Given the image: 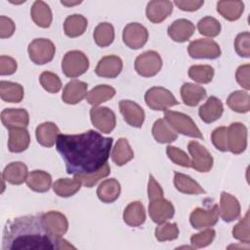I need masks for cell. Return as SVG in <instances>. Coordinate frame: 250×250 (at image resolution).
Returning a JSON list of instances; mask_svg holds the SVG:
<instances>
[{
	"label": "cell",
	"mask_w": 250,
	"mask_h": 250,
	"mask_svg": "<svg viewBox=\"0 0 250 250\" xmlns=\"http://www.w3.org/2000/svg\"><path fill=\"white\" fill-rule=\"evenodd\" d=\"M113 139L94 130L77 135L60 134L56 148L65 163L69 175H86L100 170L109 157Z\"/></svg>",
	"instance_id": "6da1fadb"
},
{
	"label": "cell",
	"mask_w": 250,
	"mask_h": 250,
	"mask_svg": "<svg viewBox=\"0 0 250 250\" xmlns=\"http://www.w3.org/2000/svg\"><path fill=\"white\" fill-rule=\"evenodd\" d=\"M1 249H57V238L48 233L41 215H26L7 222L3 230Z\"/></svg>",
	"instance_id": "7a4b0ae2"
},
{
	"label": "cell",
	"mask_w": 250,
	"mask_h": 250,
	"mask_svg": "<svg viewBox=\"0 0 250 250\" xmlns=\"http://www.w3.org/2000/svg\"><path fill=\"white\" fill-rule=\"evenodd\" d=\"M164 119L176 133L197 139L203 138L200 130L193 120L185 113L167 109L164 112Z\"/></svg>",
	"instance_id": "3957f363"
},
{
	"label": "cell",
	"mask_w": 250,
	"mask_h": 250,
	"mask_svg": "<svg viewBox=\"0 0 250 250\" xmlns=\"http://www.w3.org/2000/svg\"><path fill=\"white\" fill-rule=\"evenodd\" d=\"M89 68V60L87 56L78 50L67 52L62 62V69L65 76L75 78L87 71Z\"/></svg>",
	"instance_id": "277c9868"
},
{
	"label": "cell",
	"mask_w": 250,
	"mask_h": 250,
	"mask_svg": "<svg viewBox=\"0 0 250 250\" xmlns=\"http://www.w3.org/2000/svg\"><path fill=\"white\" fill-rule=\"evenodd\" d=\"M146 105L153 110H167L169 107L177 105L179 102L174 95L163 87H151L145 94Z\"/></svg>",
	"instance_id": "5b68a950"
},
{
	"label": "cell",
	"mask_w": 250,
	"mask_h": 250,
	"mask_svg": "<svg viewBox=\"0 0 250 250\" xmlns=\"http://www.w3.org/2000/svg\"><path fill=\"white\" fill-rule=\"evenodd\" d=\"M27 52L32 62L35 64H45L53 60L56 47L49 39L36 38L29 43Z\"/></svg>",
	"instance_id": "8992f818"
},
{
	"label": "cell",
	"mask_w": 250,
	"mask_h": 250,
	"mask_svg": "<svg viewBox=\"0 0 250 250\" xmlns=\"http://www.w3.org/2000/svg\"><path fill=\"white\" fill-rule=\"evenodd\" d=\"M162 67V59L155 51H146L139 55L135 60V70L144 77L156 75Z\"/></svg>",
	"instance_id": "52a82bcc"
},
{
	"label": "cell",
	"mask_w": 250,
	"mask_h": 250,
	"mask_svg": "<svg viewBox=\"0 0 250 250\" xmlns=\"http://www.w3.org/2000/svg\"><path fill=\"white\" fill-rule=\"evenodd\" d=\"M188 149L191 156L190 167L201 173H206L211 170L213 157L205 146L196 141H190L188 145Z\"/></svg>",
	"instance_id": "ba28073f"
},
{
	"label": "cell",
	"mask_w": 250,
	"mask_h": 250,
	"mask_svg": "<svg viewBox=\"0 0 250 250\" xmlns=\"http://www.w3.org/2000/svg\"><path fill=\"white\" fill-rule=\"evenodd\" d=\"M188 55L193 59L214 60L221 56V48L212 39H196L188 47Z\"/></svg>",
	"instance_id": "9c48e42d"
},
{
	"label": "cell",
	"mask_w": 250,
	"mask_h": 250,
	"mask_svg": "<svg viewBox=\"0 0 250 250\" xmlns=\"http://www.w3.org/2000/svg\"><path fill=\"white\" fill-rule=\"evenodd\" d=\"M122 39L127 47L137 50L144 47L148 39V31L139 22H130L123 29Z\"/></svg>",
	"instance_id": "30bf717a"
},
{
	"label": "cell",
	"mask_w": 250,
	"mask_h": 250,
	"mask_svg": "<svg viewBox=\"0 0 250 250\" xmlns=\"http://www.w3.org/2000/svg\"><path fill=\"white\" fill-rule=\"evenodd\" d=\"M93 125L102 133L109 134L116 125L115 113L106 106H93L90 109Z\"/></svg>",
	"instance_id": "8fae6325"
},
{
	"label": "cell",
	"mask_w": 250,
	"mask_h": 250,
	"mask_svg": "<svg viewBox=\"0 0 250 250\" xmlns=\"http://www.w3.org/2000/svg\"><path fill=\"white\" fill-rule=\"evenodd\" d=\"M228 150L234 154L243 152L247 146V128L240 122L231 123L228 127Z\"/></svg>",
	"instance_id": "7c38bea8"
},
{
	"label": "cell",
	"mask_w": 250,
	"mask_h": 250,
	"mask_svg": "<svg viewBox=\"0 0 250 250\" xmlns=\"http://www.w3.org/2000/svg\"><path fill=\"white\" fill-rule=\"evenodd\" d=\"M42 223L50 235L55 238L62 237L68 229L66 217L58 211H49L41 215Z\"/></svg>",
	"instance_id": "4fadbf2b"
},
{
	"label": "cell",
	"mask_w": 250,
	"mask_h": 250,
	"mask_svg": "<svg viewBox=\"0 0 250 250\" xmlns=\"http://www.w3.org/2000/svg\"><path fill=\"white\" fill-rule=\"evenodd\" d=\"M218 218L219 206L215 204L209 209L195 208L189 216V222L192 228L196 229H201L216 225V223L218 222Z\"/></svg>",
	"instance_id": "5bb4252c"
},
{
	"label": "cell",
	"mask_w": 250,
	"mask_h": 250,
	"mask_svg": "<svg viewBox=\"0 0 250 250\" xmlns=\"http://www.w3.org/2000/svg\"><path fill=\"white\" fill-rule=\"evenodd\" d=\"M148 214L154 223L162 224L172 219L175 214V209L169 200L164 197H159L149 201Z\"/></svg>",
	"instance_id": "9a60e30c"
},
{
	"label": "cell",
	"mask_w": 250,
	"mask_h": 250,
	"mask_svg": "<svg viewBox=\"0 0 250 250\" xmlns=\"http://www.w3.org/2000/svg\"><path fill=\"white\" fill-rule=\"evenodd\" d=\"M119 109L124 120L131 126L140 128L145 120L144 109L135 102L122 100L119 102Z\"/></svg>",
	"instance_id": "2e32d148"
},
{
	"label": "cell",
	"mask_w": 250,
	"mask_h": 250,
	"mask_svg": "<svg viewBox=\"0 0 250 250\" xmlns=\"http://www.w3.org/2000/svg\"><path fill=\"white\" fill-rule=\"evenodd\" d=\"M123 67L122 60L114 55H109L102 58L96 68L95 72L98 76L104 78H115L117 77Z\"/></svg>",
	"instance_id": "e0dca14e"
},
{
	"label": "cell",
	"mask_w": 250,
	"mask_h": 250,
	"mask_svg": "<svg viewBox=\"0 0 250 250\" xmlns=\"http://www.w3.org/2000/svg\"><path fill=\"white\" fill-rule=\"evenodd\" d=\"M173 12V3L168 0H152L146 5V18L153 23H159Z\"/></svg>",
	"instance_id": "ac0fdd59"
},
{
	"label": "cell",
	"mask_w": 250,
	"mask_h": 250,
	"mask_svg": "<svg viewBox=\"0 0 250 250\" xmlns=\"http://www.w3.org/2000/svg\"><path fill=\"white\" fill-rule=\"evenodd\" d=\"M219 215L225 222H232L240 216V204L231 194L223 191L220 198Z\"/></svg>",
	"instance_id": "d6986e66"
},
{
	"label": "cell",
	"mask_w": 250,
	"mask_h": 250,
	"mask_svg": "<svg viewBox=\"0 0 250 250\" xmlns=\"http://www.w3.org/2000/svg\"><path fill=\"white\" fill-rule=\"evenodd\" d=\"M1 121L8 129L25 128L29 123V115L24 108H5L1 112Z\"/></svg>",
	"instance_id": "ffe728a7"
},
{
	"label": "cell",
	"mask_w": 250,
	"mask_h": 250,
	"mask_svg": "<svg viewBox=\"0 0 250 250\" xmlns=\"http://www.w3.org/2000/svg\"><path fill=\"white\" fill-rule=\"evenodd\" d=\"M195 30L194 24L187 19H179L173 21L168 27V35L175 42H186Z\"/></svg>",
	"instance_id": "44dd1931"
},
{
	"label": "cell",
	"mask_w": 250,
	"mask_h": 250,
	"mask_svg": "<svg viewBox=\"0 0 250 250\" xmlns=\"http://www.w3.org/2000/svg\"><path fill=\"white\" fill-rule=\"evenodd\" d=\"M87 83L73 79L64 86L62 99L65 104H78L87 96Z\"/></svg>",
	"instance_id": "7402d4cb"
},
{
	"label": "cell",
	"mask_w": 250,
	"mask_h": 250,
	"mask_svg": "<svg viewBox=\"0 0 250 250\" xmlns=\"http://www.w3.org/2000/svg\"><path fill=\"white\" fill-rule=\"evenodd\" d=\"M224 112L223 103L216 97L211 96L206 103L198 109V114L201 120L205 123H212L218 120Z\"/></svg>",
	"instance_id": "603a6c76"
},
{
	"label": "cell",
	"mask_w": 250,
	"mask_h": 250,
	"mask_svg": "<svg viewBox=\"0 0 250 250\" xmlns=\"http://www.w3.org/2000/svg\"><path fill=\"white\" fill-rule=\"evenodd\" d=\"M30 143L29 133L25 128L18 127L9 129L8 148L11 152H22L24 151Z\"/></svg>",
	"instance_id": "cb8c5ba5"
},
{
	"label": "cell",
	"mask_w": 250,
	"mask_h": 250,
	"mask_svg": "<svg viewBox=\"0 0 250 250\" xmlns=\"http://www.w3.org/2000/svg\"><path fill=\"white\" fill-rule=\"evenodd\" d=\"M59 135H60V129L53 122H44L38 125L35 131L37 142L41 146L46 147L53 146Z\"/></svg>",
	"instance_id": "d4e9b609"
},
{
	"label": "cell",
	"mask_w": 250,
	"mask_h": 250,
	"mask_svg": "<svg viewBox=\"0 0 250 250\" xmlns=\"http://www.w3.org/2000/svg\"><path fill=\"white\" fill-rule=\"evenodd\" d=\"M2 177L12 185H21L27 178V167L23 162L15 161L8 164L3 172Z\"/></svg>",
	"instance_id": "484cf974"
},
{
	"label": "cell",
	"mask_w": 250,
	"mask_h": 250,
	"mask_svg": "<svg viewBox=\"0 0 250 250\" xmlns=\"http://www.w3.org/2000/svg\"><path fill=\"white\" fill-rule=\"evenodd\" d=\"M121 187L117 180L111 178L103 181L97 188V195L104 203H112L120 195Z\"/></svg>",
	"instance_id": "4316f807"
},
{
	"label": "cell",
	"mask_w": 250,
	"mask_h": 250,
	"mask_svg": "<svg viewBox=\"0 0 250 250\" xmlns=\"http://www.w3.org/2000/svg\"><path fill=\"white\" fill-rule=\"evenodd\" d=\"M30 16L34 23L40 27L47 28L52 23V11L44 1L37 0L32 4L30 9Z\"/></svg>",
	"instance_id": "83f0119b"
},
{
	"label": "cell",
	"mask_w": 250,
	"mask_h": 250,
	"mask_svg": "<svg viewBox=\"0 0 250 250\" xmlns=\"http://www.w3.org/2000/svg\"><path fill=\"white\" fill-rule=\"evenodd\" d=\"M27 187L36 192H46L52 185V177L42 170L31 171L26 178Z\"/></svg>",
	"instance_id": "f1b7e54d"
},
{
	"label": "cell",
	"mask_w": 250,
	"mask_h": 250,
	"mask_svg": "<svg viewBox=\"0 0 250 250\" xmlns=\"http://www.w3.org/2000/svg\"><path fill=\"white\" fill-rule=\"evenodd\" d=\"M146 210L142 202L133 201L123 212V220L130 227H140L146 221Z\"/></svg>",
	"instance_id": "f546056e"
},
{
	"label": "cell",
	"mask_w": 250,
	"mask_h": 250,
	"mask_svg": "<svg viewBox=\"0 0 250 250\" xmlns=\"http://www.w3.org/2000/svg\"><path fill=\"white\" fill-rule=\"evenodd\" d=\"M181 97L185 104L195 106L206 97V90L193 83H185L181 88Z\"/></svg>",
	"instance_id": "4dcf8cb0"
},
{
	"label": "cell",
	"mask_w": 250,
	"mask_h": 250,
	"mask_svg": "<svg viewBox=\"0 0 250 250\" xmlns=\"http://www.w3.org/2000/svg\"><path fill=\"white\" fill-rule=\"evenodd\" d=\"M88 25L87 19L78 14L68 16L63 22V31L68 37H77L82 35Z\"/></svg>",
	"instance_id": "1f68e13d"
},
{
	"label": "cell",
	"mask_w": 250,
	"mask_h": 250,
	"mask_svg": "<svg viewBox=\"0 0 250 250\" xmlns=\"http://www.w3.org/2000/svg\"><path fill=\"white\" fill-rule=\"evenodd\" d=\"M174 185H175V188L182 193H186V194L205 193V190L201 188V186L197 182H195L189 176H187L179 172H175Z\"/></svg>",
	"instance_id": "d6a6232c"
},
{
	"label": "cell",
	"mask_w": 250,
	"mask_h": 250,
	"mask_svg": "<svg viewBox=\"0 0 250 250\" xmlns=\"http://www.w3.org/2000/svg\"><path fill=\"white\" fill-rule=\"evenodd\" d=\"M152 136L160 144L172 143L177 140L178 134L171 128L164 118L157 119L152 126Z\"/></svg>",
	"instance_id": "836d02e7"
},
{
	"label": "cell",
	"mask_w": 250,
	"mask_h": 250,
	"mask_svg": "<svg viewBox=\"0 0 250 250\" xmlns=\"http://www.w3.org/2000/svg\"><path fill=\"white\" fill-rule=\"evenodd\" d=\"M217 11L224 19L233 21L241 17L244 4L242 1H218Z\"/></svg>",
	"instance_id": "e575fe53"
},
{
	"label": "cell",
	"mask_w": 250,
	"mask_h": 250,
	"mask_svg": "<svg viewBox=\"0 0 250 250\" xmlns=\"http://www.w3.org/2000/svg\"><path fill=\"white\" fill-rule=\"evenodd\" d=\"M133 158H134V151L131 148L127 139L125 138L118 139V141L116 142L112 149V153H111L112 161L118 166H123Z\"/></svg>",
	"instance_id": "d590c367"
},
{
	"label": "cell",
	"mask_w": 250,
	"mask_h": 250,
	"mask_svg": "<svg viewBox=\"0 0 250 250\" xmlns=\"http://www.w3.org/2000/svg\"><path fill=\"white\" fill-rule=\"evenodd\" d=\"M24 91L21 84L4 81L0 82V97L7 103H20L23 99Z\"/></svg>",
	"instance_id": "8d00e7d4"
},
{
	"label": "cell",
	"mask_w": 250,
	"mask_h": 250,
	"mask_svg": "<svg viewBox=\"0 0 250 250\" xmlns=\"http://www.w3.org/2000/svg\"><path fill=\"white\" fill-rule=\"evenodd\" d=\"M115 95V89L109 85H97L87 93L86 100L92 105H98L112 99Z\"/></svg>",
	"instance_id": "74e56055"
},
{
	"label": "cell",
	"mask_w": 250,
	"mask_h": 250,
	"mask_svg": "<svg viewBox=\"0 0 250 250\" xmlns=\"http://www.w3.org/2000/svg\"><path fill=\"white\" fill-rule=\"evenodd\" d=\"M227 104L233 111L246 113L250 110V96L242 90L234 91L228 97Z\"/></svg>",
	"instance_id": "f35d334b"
},
{
	"label": "cell",
	"mask_w": 250,
	"mask_h": 250,
	"mask_svg": "<svg viewBox=\"0 0 250 250\" xmlns=\"http://www.w3.org/2000/svg\"><path fill=\"white\" fill-rule=\"evenodd\" d=\"M81 183L77 179H58L53 184L54 192L61 197H69L75 194L81 188Z\"/></svg>",
	"instance_id": "ab89813d"
},
{
	"label": "cell",
	"mask_w": 250,
	"mask_h": 250,
	"mask_svg": "<svg viewBox=\"0 0 250 250\" xmlns=\"http://www.w3.org/2000/svg\"><path fill=\"white\" fill-rule=\"evenodd\" d=\"M94 40L102 48L109 46L114 40V28L109 22L99 23L94 30Z\"/></svg>",
	"instance_id": "60d3db41"
},
{
	"label": "cell",
	"mask_w": 250,
	"mask_h": 250,
	"mask_svg": "<svg viewBox=\"0 0 250 250\" xmlns=\"http://www.w3.org/2000/svg\"><path fill=\"white\" fill-rule=\"evenodd\" d=\"M188 76L195 82L207 84L210 83L214 77V68L208 64L191 65L188 69Z\"/></svg>",
	"instance_id": "b9f144b4"
},
{
	"label": "cell",
	"mask_w": 250,
	"mask_h": 250,
	"mask_svg": "<svg viewBox=\"0 0 250 250\" xmlns=\"http://www.w3.org/2000/svg\"><path fill=\"white\" fill-rule=\"evenodd\" d=\"M197 29L201 35L216 37L221 32V23L213 17H204L197 23Z\"/></svg>",
	"instance_id": "7bdbcfd3"
},
{
	"label": "cell",
	"mask_w": 250,
	"mask_h": 250,
	"mask_svg": "<svg viewBox=\"0 0 250 250\" xmlns=\"http://www.w3.org/2000/svg\"><path fill=\"white\" fill-rule=\"evenodd\" d=\"M110 174V167L107 163H105L100 170L86 175H74L73 178L80 181V183L86 188L94 187L100 180L105 178Z\"/></svg>",
	"instance_id": "ee69618b"
},
{
	"label": "cell",
	"mask_w": 250,
	"mask_h": 250,
	"mask_svg": "<svg viewBox=\"0 0 250 250\" xmlns=\"http://www.w3.org/2000/svg\"><path fill=\"white\" fill-rule=\"evenodd\" d=\"M155 237L158 241L174 240L179 235V229L176 223H162L155 229Z\"/></svg>",
	"instance_id": "f6af8a7d"
},
{
	"label": "cell",
	"mask_w": 250,
	"mask_h": 250,
	"mask_svg": "<svg viewBox=\"0 0 250 250\" xmlns=\"http://www.w3.org/2000/svg\"><path fill=\"white\" fill-rule=\"evenodd\" d=\"M232 236L246 244L250 242V230H249V212L247 211L245 216L233 227Z\"/></svg>",
	"instance_id": "bcb514c9"
},
{
	"label": "cell",
	"mask_w": 250,
	"mask_h": 250,
	"mask_svg": "<svg viewBox=\"0 0 250 250\" xmlns=\"http://www.w3.org/2000/svg\"><path fill=\"white\" fill-rule=\"evenodd\" d=\"M39 81L41 86L49 93H58L62 88L60 77L51 71H44L40 74Z\"/></svg>",
	"instance_id": "7dc6e473"
},
{
	"label": "cell",
	"mask_w": 250,
	"mask_h": 250,
	"mask_svg": "<svg viewBox=\"0 0 250 250\" xmlns=\"http://www.w3.org/2000/svg\"><path fill=\"white\" fill-rule=\"evenodd\" d=\"M216 231L212 229H207L203 231L193 234L190 237V243L193 248H202L210 245L214 240Z\"/></svg>",
	"instance_id": "c3c4849f"
},
{
	"label": "cell",
	"mask_w": 250,
	"mask_h": 250,
	"mask_svg": "<svg viewBox=\"0 0 250 250\" xmlns=\"http://www.w3.org/2000/svg\"><path fill=\"white\" fill-rule=\"evenodd\" d=\"M234 49L238 56L243 58L250 57V33L248 31L237 34L234 39Z\"/></svg>",
	"instance_id": "681fc988"
},
{
	"label": "cell",
	"mask_w": 250,
	"mask_h": 250,
	"mask_svg": "<svg viewBox=\"0 0 250 250\" xmlns=\"http://www.w3.org/2000/svg\"><path fill=\"white\" fill-rule=\"evenodd\" d=\"M166 153L169 159L175 164L181 165L183 167H190V159L184 150L173 146H168L166 147Z\"/></svg>",
	"instance_id": "f907efd6"
},
{
	"label": "cell",
	"mask_w": 250,
	"mask_h": 250,
	"mask_svg": "<svg viewBox=\"0 0 250 250\" xmlns=\"http://www.w3.org/2000/svg\"><path fill=\"white\" fill-rule=\"evenodd\" d=\"M228 128L225 126L216 128L211 135V140L214 146L221 150L227 151L228 150Z\"/></svg>",
	"instance_id": "816d5d0a"
},
{
	"label": "cell",
	"mask_w": 250,
	"mask_h": 250,
	"mask_svg": "<svg viewBox=\"0 0 250 250\" xmlns=\"http://www.w3.org/2000/svg\"><path fill=\"white\" fill-rule=\"evenodd\" d=\"M249 70H250V65L248 63L240 65L235 73V78L237 83L244 88L245 90L250 89V79H249Z\"/></svg>",
	"instance_id": "f5cc1de1"
},
{
	"label": "cell",
	"mask_w": 250,
	"mask_h": 250,
	"mask_svg": "<svg viewBox=\"0 0 250 250\" xmlns=\"http://www.w3.org/2000/svg\"><path fill=\"white\" fill-rule=\"evenodd\" d=\"M18 67L17 62L8 56L0 57V74L1 75H11L16 72Z\"/></svg>",
	"instance_id": "db71d44e"
},
{
	"label": "cell",
	"mask_w": 250,
	"mask_h": 250,
	"mask_svg": "<svg viewBox=\"0 0 250 250\" xmlns=\"http://www.w3.org/2000/svg\"><path fill=\"white\" fill-rule=\"evenodd\" d=\"M16 29L14 21L5 16L0 17V38H9L11 37Z\"/></svg>",
	"instance_id": "11a10c76"
},
{
	"label": "cell",
	"mask_w": 250,
	"mask_h": 250,
	"mask_svg": "<svg viewBox=\"0 0 250 250\" xmlns=\"http://www.w3.org/2000/svg\"><path fill=\"white\" fill-rule=\"evenodd\" d=\"M163 194L164 193L161 186L157 183V181L154 179L152 175H149L148 184H147V196L149 201L159 197H163Z\"/></svg>",
	"instance_id": "9f6ffc18"
},
{
	"label": "cell",
	"mask_w": 250,
	"mask_h": 250,
	"mask_svg": "<svg viewBox=\"0 0 250 250\" xmlns=\"http://www.w3.org/2000/svg\"><path fill=\"white\" fill-rule=\"evenodd\" d=\"M174 4L181 10L187 12H193L198 10L203 4L204 1L202 0H188V1H175Z\"/></svg>",
	"instance_id": "6f0895ef"
},
{
	"label": "cell",
	"mask_w": 250,
	"mask_h": 250,
	"mask_svg": "<svg viewBox=\"0 0 250 250\" xmlns=\"http://www.w3.org/2000/svg\"><path fill=\"white\" fill-rule=\"evenodd\" d=\"M75 249L73 245L68 243L65 239L62 237H58L57 238V249Z\"/></svg>",
	"instance_id": "680465c9"
},
{
	"label": "cell",
	"mask_w": 250,
	"mask_h": 250,
	"mask_svg": "<svg viewBox=\"0 0 250 250\" xmlns=\"http://www.w3.org/2000/svg\"><path fill=\"white\" fill-rule=\"evenodd\" d=\"M61 3L64 6H73V5H78L81 3V1H76V2H65V1H61Z\"/></svg>",
	"instance_id": "91938a15"
}]
</instances>
